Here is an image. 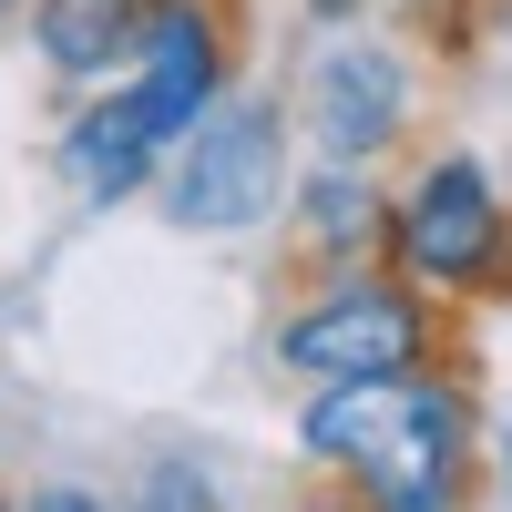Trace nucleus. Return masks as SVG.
<instances>
[{
  "instance_id": "nucleus-1",
  "label": "nucleus",
  "mask_w": 512,
  "mask_h": 512,
  "mask_svg": "<svg viewBox=\"0 0 512 512\" xmlns=\"http://www.w3.org/2000/svg\"><path fill=\"white\" fill-rule=\"evenodd\" d=\"M308 441L338 482H359L369 512H461L472 492V390L441 369H379V379H318L297 410Z\"/></svg>"
},
{
  "instance_id": "nucleus-2",
  "label": "nucleus",
  "mask_w": 512,
  "mask_h": 512,
  "mask_svg": "<svg viewBox=\"0 0 512 512\" xmlns=\"http://www.w3.org/2000/svg\"><path fill=\"white\" fill-rule=\"evenodd\" d=\"M134 62L144 72L123 82L103 113H82L72 134H62V175L93 195V205H123V195L154 175V154L185 144L195 123H205V103L226 93V21H216V0H164Z\"/></svg>"
},
{
  "instance_id": "nucleus-3",
  "label": "nucleus",
  "mask_w": 512,
  "mask_h": 512,
  "mask_svg": "<svg viewBox=\"0 0 512 512\" xmlns=\"http://www.w3.org/2000/svg\"><path fill=\"white\" fill-rule=\"evenodd\" d=\"M277 185H287V113L267 93H216L205 123L185 134L175 175H164V205L195 236H236L256 216H277Z\"/></svg>"
},
{
  "instance_id": "nucleus-4",
  "label": "nucleus",
  "mask_w": 512,
  "mask_h": 512,
  "mask_svg": "<svg viewBox=\"0 0 512 512\" xmlns=\"http://www.w3.org/2000/svg\"><path fill=\"white\" fill-rule=\"evenodd\" d=\"M441 318L410 277H338L277 328V359L297 379H379V369H431Z\"/></svg>"
},
{
  "instance_id": "nucleus-5",
  "label": "nucleus",
  "mask_w": 512,
  "mask_h": 512,
  "mask_svg": "<svg viewBox=\"0 0 512 512\" xmlns=\"http://www.w3.org/2000/svg\"><path fill=\"white\" fill-rule=\"evenodd\" d=\"M390 246H400V267L420 287H451V297L502 287V267H512V205L492 195V175H482L472 154H441L431 175L400 195Z\"/></svg>"
},
{
  "instance_id": "nucleus-6",
  "label": "nucleus",
  "mask_w": 512,
  "mask_h": 512,
  "mask_svg": "<svg viewBox=\"0 0 512 512\" xmlns=\"http://www.w3.org/2000/svg\"><path fill=\"white\" fill-rule=\"evenodd\" d=\"M410 123V62L390 41H338L308 72V134L328 164H379Z\"/></svg>"
},
{
  "instance_id": "nucleus-7",
  "label": "nucleus",
  "mask_w": 512,
  "mask_h": 512,
  "mask_svg": "<svg viewBox=\"0 0 512 512\" xmlns=\"http://www.w3.org/2000/svg\"><path fill=\"white\" fill-rule=\"evenodd\" d=\"M154 11L164 0H31V41H41V62L62 82H103L113 62L144 52Z\"/></svg>"
},
{
  "instance_id": "nucleus-8",
  "label": "nucleus",
  "mask_w": 512,
  "mask_h": 512,
  "mask_svg": "<svg viewBox=\"0 0 512 512\" xmlns=\"http://www.w3.org/2000/svg\"><path fill=\"white\" fill-rule=\"evenodd\" d=\"M308 236H318L328 256H359V246L379 236V205H369V185H359V164H328V175L308 185Z\"/></svg>"
},
{
  "instance_id": "nucleus-9",
  "label": "nucleus",
  "mask_w": 512,
  "mask_h": 512,
  "mask_svg": "<svg viewBox=\"0 0 512 512\" xmlns=\"http://www.w3.org/2000/svg\"><path fill=\"white\" fill-rule=\"evenodd\" d=\"M144 512H216V492H205L195 472H185V461H164V472H154V502Z\"/></svg>"
},
{
  "instance_id": "nucleus-10",
  "label": "nucleus",
  "mask_w": 512,
  "mask_h": 512,
  "mask_svg": "<svg viewBox=\"0 0 512 512\" xmlns=\"http://www.w3.org/2000/svg\"><path fill=\"white\" fill-rule=\"evenodd\" d=\"M21 512H103V502H93V492H72V482H52V492H31Z\"/></svg>"
},
{
  "instance_id": "nucleus-11",
  "label": "nucleus",
  "mask_w": 512,
  "mask_h": 512,
  "mask_svg": "<svg viewBox=\"0 0 512 512\" xmlns=\"http://www.w3.org/2000/svg\"><path fill=\"white\" fill-rule=\"evenodd\" d=\"M11 11H31V0H0V21H11Z\"/></svg>"
},
{
  "instance_id": "nucleus-12",
  "label": "nucleus",
  "mask_w": 512,
  "mask_h": 512,
  "mask_svg": "<svg viewBox=\"0 0 512 512\" xmlns=\"http://www.w3.org/2000/svg\"><path fill=\"white\" fill-rule=\"evenodd\" d=\"M502 482H512V441H502Z\"/></svg>"
},
{
  "instance_id": "nucleus-13",
  "label": "nucleus",
  "mask_w": 512,
  "mask_h": 512,
  "mask_svg": "<svg viewBox=\"0 0 512 512\" xmlns=\"http://www.w3.org/2000/svg\"><path fill=\"white\" fill-rule=\"evenodd\" d=\"M0 512H11V502H0Z\"/></svg>"
}]
</instances>
